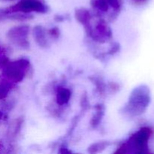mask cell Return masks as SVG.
I'll return each instance as SVG.
<instances>
[{
    "instance_id": "cell-3",
    "label": "cell",
    "mask_w": 154,
    "mask_h": 154,
    "mask_svg": "<svg viewBox=\"0 0 154 154\" xmlns=\"http://www.w3.org/2000/svg\"><path fill=\"white\" fill-rule=\"evenodd\" d=\"M48 7L39 0H21L20 2L5 10L6 13H30L32 11L45 13Z\"/></svg>"
},
{
    "instance_id": "cell-10",
    "label": "cell",
    "mask_w": 154,
    "mask_h": 154,
    "mask_svg": "<svg viewBox=\"0 0 154 154\" xmlns=\"http://www.w3.org/2000/svg\"><path fill=\"white\" fill-rule=\"evenodd\" d=\"M97 113H96V115H95L94 117L93 118V120H92V125H93V126H95V127H96L97 125H99V122H100L101 119H102V114H103L102 107L101 106V105L99 107H97Z\"/></svg>"
},
{
    "instance_id": "cell-9",
    "label": "cell",
    "mask_w": 154,
    "mask_h": 154,
    "mask_svg": "<svg viewBox=\"0 0 154 154\" xmlns=\"http://www.w3.org/2000/svg\"><path fill=\"white\" fill-rule=\"evenodd\" d=\"M91 5L102 11H108V3L106 0H91Z\"/></svg>"
},
{
    "instance_id": "cell-4",
    "label": "cell",
    "mask_w": 154,
    "mask_h": 154,
    "mask_svg": "<svg viewBox=\"0 0 154 154\" xmlns=\"http://www.w3.org/2000/svg\"><path fill=\"white\" fill-rule=\"evenodd\" d=\"M29 29L27 26L15 27L9 31L8 33V37L16 45L23 48H28L29 43L27 42Z\"/></svg>"
},
{
    "instance_id": "cell-7",
    "label": "cell",
    "mask_w": 154,
    "mask_h": 154,
    "mask_svg": "<svg viewBox=\"0 0 154 154\" xmlns=\"http://www.w3.org/2000/svg\"><path fill=\"white\" fill-rule=\"evenodd\" d=\"M71 97V92L68 89H60L57 96V103L60 105H63L67 103Z\"/></svg>"
},
{
    "instance_id": "cell-14",
    "label": "cell",
    "mask_w": 154,
    "mask_h": 154,
    "mask_svg": "<svg viewBox=\"0 0 154 154\" xmlns=\"http://www.w3.org/2000/svg\"><path fill=\"white\" fill-rule=\"evenodd\" d=\"M1 1H13V0H1Z\"/></svg>"
},
{
    "instance_id": "cell-8",
    "label": "cell",
    "mask_w": 154,
    "mask_h": 154,
    "mask_svg": "<svg viewBox=\"0 0 154 154\" xmlns=\"http://www.w3.org/2000/svg\"><path fill=\"white\" fill-rule=\"evenodd\" d=\"M75 15H76V18L78 19V20L84 24V26H87L90 22V12L86 9H78L76 11Z\"/></svg>"
},
{
    "instance_id": "cell-6",
    "label": "cell",
    "mask_w": 154,
    "mask_h": 154,
    "mask_svg": "<svg viewBox=\"0 0 154 154\" xmlns=\"http://www.w3.org/2000/svg\"><path fill=\"white\" fill-rule=\"evenodd\" d=\"M34 37L36 42L42 47H46L48 45L45 33L41 26H37L34 29Z\"/></svg>"
},
{
    "instance_id": "cell-1",
    "label": "cell",
    "mask_w": 154,
    "mask_h": 154,
    "mask_svg": "<svg viewBox=\"0 0 154 154\" xmlns=\"http://www.w3.org/2000/svg\"><path fill=\"white\" fill-rule=\"evenodd\" d=\"M149 101L148 90L143 87H138L131 94L129 105L126 107L127 112L133 115L141 114L148 105Z\"/></svg>"
},
{
    "instance_id": "cell-11",
    "label": "cell",
    "mask_w": 154,
    "mask_h": 154,
    "mask_svg": "<svg viewBox=\"0 0 154 154\" xmlns=\"http://www.w3.org/2000/svg\"><path fill=\"white\" fill-rule=\"evenodd\" d=\"M106 1L109 5H111V7L114 8L116 10H118V9L120 8V4L119 0H106Z\"/></svg>"
},
{
    "instance_id": "cell-5",
    "label": "cell",
    "mask_w": 154,
    "mask_h": 154,
    "mask_svg": "<svg viewBox=\"0 0 154 154\" xmlns=\"http://www.w3.org/2000/svg\"><path fill=\"white\" fill-rule=\"evenodd\" d=\"M149 137H150V130L144 128L131 138V144L136 149L143 150L147 146Z\"/></svg>"
},
{
    "instance_id": "cell-13",
    "label": "cell",
    "mask_w": 154,
    "mask_h": 154,
    "mask_svg": "<svg viewBox=\"0 0 154 154\" xmlns=\"http://www.w3.org/2000/svg\"><path fill=\"white\" fill-rule=\"evenodd\" d=\"M7 14H8L6 13L5 10H1L0 9V20L5 17H8Z\"/></svg>"
},
{
    "instance_id": "cell-15",
    "label": "cell",
    "mask_w": 154,
    "mask_h": 154,
    "mask_svg": "<svg viewBox=\"0 0 154 154\" xmlns=\"http://www.w3.org/2000/svg\"><path fill=\"white\" fill-rule=\"evenodd\" d=\"M2 117V113L0 112V118H1Z\"/></svg>"
},
{
    "instance_id": "cell-12",
    "label": "cell",
    "mask_w": 154,
    "mask_h": 154,
    "mask_svg": "<svg viewBox=\"0 0 154 154\" xmlns=\"http://www.w3.org/2000/svg\"><path fill=\"white\" fill-rule=\"evenodd\" d=\"M48 32H49V35L51 36H52L53 38H57L59 37V35H60V31H59V29L57 28H53L51 29H50L49 31H48Z\"/></svg>"
},
{
    "instance_id": "cell-2",
    "label": "cell",
    "mask_w": 154,
    "mask_h": 154,
    "mask_svg": "<svg viewBox=\"0 0 154 154\" xmlns=\"http://www.w3.org/2000/svg\"><path fill=\"white\" fill-rule=\"evenodd\" d=\"M29 65V63L26 60H20L7 64L4 72L5 80H8L10 83L21 81L25 76V70Z\"/></svg>"
}]
</instances>
